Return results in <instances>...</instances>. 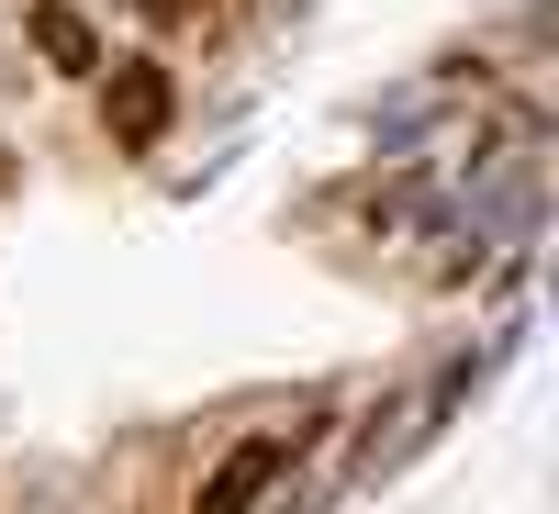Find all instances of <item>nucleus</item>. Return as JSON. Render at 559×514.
<instances>
[{"label":"nucleus","mask_w":559,"mask_h":514,"mask_svg":"<svg viewBox=\"0 0 559 514\" xmlns=\"http://www.w3.org/2000/svg\"><path fill=\"white\" fill-rule=\"evenodd\" d=\"M102 123H112L123 157L168 146V123H179V79H168L157 57H102Z\"/></svg>","instance_id":"nucleus-1"},{"label":"nucleus","mask_w":559,"mask_h":514,"mask_svg":"<svg viewBox=\"0 0 559 514\" xmlns=\"http://www.w3.org/2000/svg\"><path fill=\"white\" fill-rule=\"evenodd\" d=\"M23 34H34V57L57 68V79H102V57H112V45L90 34V12H79V0H34V12H23Z\"/></svg>","instance_id":"nucleus-2"},{"label":"nucleus","mask_w":559,"mask_h":514,"mask_svg":"<svg viewBox=\"0 0 559 514\" xmlns=\"http://www.w3.org/2000/svg\"><path fill=\"white\" fill-rule=\"evenodd\" d=\"M292 447H302V437H247V447H236V458H224V470L202 481V514H236V503H258L280 470H292Z\"/></svg>","instance_id":"nucleus-3"},{"label":"nucleus","mask_w":559,"mask_h":514,"mask_svg":"<svg viewBox=\"0 0 559 514\" xmlns=\"http://www.w3.org/2000/svg\"><path fill=\"white\" fill-rule=\"evenodd\" d=\"M146 12H157V23H179V12H191V0H146Z\"/></svg>","instance_id":"nucleus-4"}]
</instances>
